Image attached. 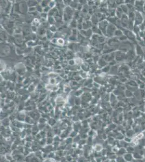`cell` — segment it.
<instances>
[{
    "instance_id": "obj_1",
    "label": "cell",
    "mask_w": 145,
    "mask_h": 162,
    "mask_svg": "<svg viewBox=\"0 0 145 162\" xmlns=\"http://www.w3.org/2000/svg\"><path fill=\"white\" fill-rule=\"evenodd\" d=\"M143 21L144 20L142 15V14L136 11L134 18V25H135V26H139V25L143 23Z\"/></svg>"
},
{
    "instance_id": "obj_2",
    "label": "cell",
    "mask_w": 145,
    "mask_h": 162,
    "mask_svg": "<svg viewBox=\"0 0 145 162\" xmlns=\"http://www.w3.org/2000/svg\"><path fill=\"white\" fill-rule=\"evenodd\" d=\"M145 2L143 1H136L135 2V10L140 13H143V6Z\"/></svg>"
},
{
    "instance_id": "obj_3",
    "label": "cell",
    "mask_w": 145,
    "mask_h": 162,
    "mask_svg": "<svg viewBox=\"0 0 145 162\" xmlns=\"http://www.w3.org/2000/svg\"><path fill=\"white\" fill-rule=\"evenodd\" d=\"M128 22H129V18H128V16H127V15H122V24H123L124 27L127 28Z\"/></svg>"
},
{
    "instance_id": "obj_4",
    "label": "cell",
    "mask_w": 145,
    "mask_h": 162,
    "mask_svg": "<svg viewBox=\"0 0 145 162\" xmlns=\"http://www.w3.org/2000/svg\"><path fill=\"white\" fill-rule=\"evenodd\" d=\"M118 158H117L118 159V162H124V159L122 158V157H118Z\"/></svg>"
},
{
    "instance_id": "obj_5",
    "label": "cell",
    "mask_w": 145,
    "mask_h": 162,
    "mask_svg": "<svg viewBox=\"0 0 145 162\" xmlns=\"http://www.w3.org/2000/svg\"><path fill=\"white\" fill-rule=\"evenodd\" d=\"M143 13L145 14V3H144V6H143Z\"/></svg>"
}]
</instances>
